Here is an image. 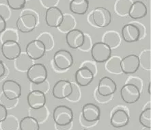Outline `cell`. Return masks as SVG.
<instances>
[{"label": "cell", "instance_id": "cell-5", "mask_svg": "<svg viewBox=\"0 0 151 130\" xmlns=\"http://www.w3.org/2000/svg\"><path fill=\"white\" fill-rule=\"evenodd\" d=\"M92 18L94 24L101 28L108 26L111 22V14L108 9L104 7H98L93 10Z\"/></svg>", "mask_w": 151, "mask_h": 130}, {"label": "cell", "instance_id": "cell-27", "mask_svg": "<svg viewBox=\"0 0 151 130\" xmlns=\"http://www.w3.org/2000/svg\"><path fill=\"white\" fill-rule=\"evenodd\" d=\"M132 3L131 0H118L115 4L116 12L120 16L127 15Z\"/></svg>", "mask_w": 151, "mask_h": 130}, {"label": "cell", "instance_id": "cell-18", "mask_svg": "<svg viewBox=\"0 0 151 130\" xmlns=\"http://www.w3.org/2000/svg\"><path fill=\"white\" fill-rule=\"evenodd\" d=\"M82 117L86 122H96L101 117L100 108L94 103H88L85 104L82 108Z\"/></svg>", "mask_w": 151, "mask_h": 130}, {"label": "cell", "instance_id": "cell-3", "mask_svg": "<svg viewBox=\"0 0 151 130\" xmlns=\"http://www.w3.org/2000/svg\"><path fill=\"white\" fill-rule=\"evenodd\" d=\"M91 55L94 61L103 63L108 60L111 56V49L103 42H97L92 45Z\"/></svg>", "mask_w": 151, "mask_h": 130}, {"label": "cell", "instance_id": "cell-25", "mask_svg": "<svg viewBox=\"0 0 151 130\" xmlns=\"http://www.w3.org/2000/svg\"><path fill=\"white\" fill-rule=\"evenodd\" d=\"M19 128L20 130H40V123L33 117L27 116L21 119Z\"/></svg>", "mask_w": 151, "mask_h": 130}, {"label": "cell", "instance_id": "cell-38", "mask_svg": "<svg viewBox=\"0 0 151 130\" xmlns=\"http://www.w3.org/2000/svg\"><path fill=\"white\" fill-rule=\"evenodd\" d=\"M10 15V11L7 6L4 4H0V16H1L5 19H8Z\"/></svg>", "mask_w": 151, "mask_h": 130}, {"label": "cell", "instance_id": "cell-9", "mask_svg": "<svg viewBox=\"0 0 151 130\" xmlns=\"http://www.w3.org/2000/svg\"><path fill=\"white\" fill-rule=\"evenodd\" d=\"M46 51L45 45L38 39L30 41L25 49L27 55L33 60H37L42 58Z\"/></svg>", "mask_w": 151, "mask_h": 130}, {"label": "cell", "instance_id": "cell-15", "mask_svg": "<svg viewBox=\"0 0 151 130\" xmlns=\"http://www.w3.org/2000/svg\"><path fill=\"white\" fill-rule=\"evenodd\" d=\"M98 92L102 97H109L115 93L117 90V85L111 77L105 76L99 80Z\"/></svg>", "mask_w": 151, "mask_h": 130}, {"label": "cell", "instance_id": "cell-36", "mask_svg": "<svg viewBox=\"0 0 151 130\" xmlns=\"http://www.w3.org/2000/svg\"><path fill=\"white\" fill-rule=\"evenodd\" d=\"M92 44L91 38H90V36H88V35L85 34V38H84L83 44L79 49H81L82 51H88L90 49L92 48Z\"/></svg>", "mask_w": 151, "mask_h": 130}, {"label": "cell", "instance_id": "cell-44", "mask_svg": "<svg viewBox=\"0 0 151 130\" xmlns=\"http://www.w3.org/2000/svg\"><path fill=\"white\" fill-rule=\"evenodd\" d=\"M83 130H88V129H83Z\"/></svg>", "mask_w": 151, "mask_h": 130}, {"label": "cell", "instance_id": "cell-19", "mask_svg": "<svg viewBox=\"0 0 151 130\" xmlns=\"http://www.w3.org/2000/svg\"><path fill=\"white\" fill-rule=\"evenodd\" d=\"M76 83L82 87L90 85L94 78V73L86 66H81L75 73Z\"/></svg>", "mask_w": 151, "mask_h": 130}, {"label": "cell", "instance_id": "cell-34", "mask_svg": "<svg viewBox=\"0 0 151 130\" xmlns=\"http://www.w3.org/2000/svg\"><path fill=\"white\" fill-rule=\"evenodd\" d=\"M8 7L14 10L23 9L26 4V0H6Z\"/></svg>", "mask_w": 151, "mask_h": 130}, {"label": "cell", "instance_id": "cell-23", "mask_svg": "<svg viewBox=\"0 0 151 130\" xmlns=\"http://www.w3.org/2000/svg\"><path fill=\"white\" fill-rule=\"evenodd\" d=\"M15 67L17 70L21 72L27 71L30 67L34 64V60L31 59L26 53H21L20 56L15 60Z\"/></svg>", "mask_w": 151, "mask_h": 130}, {"label": "cell", "instance_id": "cell-21", "mask_svg": "<svg viewBox=\"0 0 151 130\" xmlns=\"http://www.w3.org/2000/svg\"><path fill=\"white\" fill-rule=\"evenodd\" d=\"M147 7L146 4L141 1H135L131 4L129 11V16L133 19H140L147 14Z\"/></svg>", "mask_w": 151, "mask_h": 130}, {"label": "cell", "instance_id": "cell-41", "mask_svg": "<svg viewBox=\"0 0 151 130\" xmlns=\"http://www.w3.org/2000/svg\"><path fill=\"white\" fill-rule=\"evenodd\" d=\"M6 29V19L0 16V34H1Z\"/></svg>", "mask_w": 151, "mask_h": 130}, {"label": "cell", "instance_id": "cell-4", "mask_svg": "<svg viewBox=\"0 0 151 130\" xmlns=\"http://www.w3.org/2000/svg\"><path fill=\"white\" fill-rule=\"evenodd\" d=\"M37 18L33 13H25L17 19L16 25L19 31L22 33H29L35 29Z\"/></svg>", "mask_w": 151, "mask_h": 130}, {"label": "cell", "instance_id": "cell-33", "mask_svg": "<svg viewBox=\"0 0 151 130\" xmlns=\"http://www.w3.org/2000/svg\"><path fill=\"white\" fill-rule=\"evenodd\" d=\"M38 40L41 41V42L45 45L46 50L52 49L53 45H54V42L52 36L50 35L49 33H42L38 37Z\"/></svg>", "mask_w": 151, "mask_h": 130}, {"label": "cell", "instance_id": "cell-22", "mask_svg": "<svg viewBox=\"0 0 151 130\" xmlns=\"http://www.w3.org/2000/svg\"><path fill=\"white\" fill-rule=\"evenodd\" d=\"M69 8L73 14H85L89 8V1L88 0H71Z\"/></svg>", "mask_w": 151, "mask_h": 130}, {"label": "cell", "instance_id": "cell-20", "mask_svg": "<svg viewBox=\"0 0 151 130\" xmlns=\"http://www.w3.org/2000/svg\"><path fill=\"white\" fill-rule=\"evenodd\" d=\"M129 122V116L123 109H118L112 114L110 124L115 128H121L127 126Z\"/></svg>", "mask_w": 151, "mask_h": 130}, {"label": "cell", "instance_id": "cell-30", "mask_svg": "<svg viewBox=\"0 0 151 130\" xmlns=\"http://www.w3.org/2000/svg\"><path fill=\"white\" fill-rule=\"evenodd\" d=\"M139 123L147 129L151 127V108H147L141 112L139 116Z\"/></svg>", "mask_w": 151, "mask_h": 130}, {"label": "cell", "instance_id": "cell-13", "mask_svg": "<svg viewBox=\"0 0 151 130\" xmlns=\"http://www.w3.org/2000/svg\"><path fill=\"white\" fill-rule=\"evenodd\" d=\"M64 14L56 6L49 8L45 13V22L50 27H58L63 21Z\"/></svg>", "mask_w": 151, "mask_h": 130}, {"label": "cell", "instance_id": "cell-2", "mask_svg": "<svg viewBox=\"0 0 151 130\" xmlns=\"http://www.w3.org/2000/svg\"><path fill=\"white\" fill-rule=\"evenodd\" d=\"M48 77L46 66L41 63L34 64L27 71V77L32 84H40L45 82Z\"/></svg>", "mask_w": 151, "mask_h": 130}, {"label": "cell", "instance_id": "cell-31", "mask_svg": "<svg viewBox=\"0 0 151 130\" xmlns=\"http://www.w3.org/2000/svg\"><path fill=\"white\" fill-rule=\"evenodd\" d=\"M0 40L1 43H4L6 41H17L19 40V35L17 32L12 29H6L1 34Z\"/></svg>", "mask_w": 151, "mask_h": 130}, {"label": "cell", "instance_id": "cell-39", "mask_svg": "<svg viewBox=\"0 0 151 130\" xmlns=\"http://www.w3.org/2000/svg\"><path fill=\"white\" fill-rule=\"evenodd\" d=\"M82 66L87 67V68L89 69L90 70L94 73V75H95L96 73V65L94 64L93 63H92V62H90V61H87V62H84V63L83 64Z\"/></svg>", "mask_w": 151, "mask_h": 130}, {"label": "cell", "instance_id": "cell-7", "mask_svg": "<svg viewBox=\"0 0 151 130\" xmlns=\"http://www.w3.org/2000/svg\"><path fill=\"white\" fill-rule=\"evenodd\" d=\"M3 94L8 100L13 101L21 95V86L18 82L12 79L6 80L1 86Z\"/></svg>", "mask_w": 151, "mask_h": 130}, {"label": "cell", "instance_id": "cell-8", "mask_svg": "<svg viewBox=\"0 0 151 130\" xmlns=\"http://www.w3.org/2000/svg\"><path fill=\"white\" fill-rule=\"evenodd\" d=\"M73 84L68 80H59L55 84L52 90V94L55 98L63 99L68 98L72 95Z\"/></svg>", "mask_w": 151, "mask_h": 130}, {"label": "cell", "instance_id": "cell-11", "mask_svg": "<svg viewBox=\"0 0 151 130\" xmlns=\"http://www.w3.org/2000/svg\"><path fill=\"white\" fill-rule=\"evenodd\" d=\"M139 56L135 54H130L125 56L120 61L122 73L124 74H133L139 68Z\"/></svg>", "mask_w": 151, "mask_h": 130}, {"label": "cell", "instance_id": "cell-35", "mask_svg": "<svg viewBox=\"0 0 151 130\" xmlns=\"http://www.w3.org/2000/svg\"><path fill=\"white\" fill-rule=\"evenodd\" d=\"M130 78L127 82V84H131L135 85V86L139 88V90L141 92L142 88V81L139 79V77H129Z\"/></svg>", "mask_w": 151, "mask_h": 130}, {"label": "cell", "instance_id": "cell-24", "mask_svg": "<svg viewBox=\"0 0 151 130\" xmlns=\"http://www.w3.org/2000/svg\"><path fill=\"white\" fill-rule=\"evenodd\" d=\"M120 36L118 32L115 31H108L105 33L103 37V43L110 47V48H114L118 47L120 43Z\"/></svg>", "mask_w": 151, "mask_h": 130}, {"label": "cell", "instance_id": "cell-26", "mask_svg": "<svg viewBox=\"0 0 151 130\" xmlns=\"http://www.w3.org/2000/svg\"><path fill=\"white\" fill-rule=\"evenodd\" d=\"M120 59L118 56H111V58L107 60L105 64V69L109 73L114 74H120L122 73L121 67H120Z\"/></svg>", "mask_w": 151, "mask_h": 130}, {"label": "cell", "instance_id": "cell-43", "mask_svg": "<svg viewBox=\"0 0 151 130\" xmlns=\"http://www.w3.org/2000/svg\"><path fill=\"white\" fill-rule=\"evenodd\" d=\"M151 84H150V82H149V85H148V92L149 93V95H151Z\"/></svg>", "mask_w": 151, "mask_h": 130}, {"label": "cell", "instance_id": "cell-1", "mask_svg": "<svg viewBox=\"0 0 151 130\" xmlns=\"http://www.w3.org/2000/svg\"><path fill=\"white\" fill-rule=\"evenodd\" d=\"M73 112L70 108L64 105H58L53 112V118L58 126H66L73 120Z\"/></svg>", "mask_w": 151, "mask_h": 130}, {"label": "cell", "instance_id": "cell-28", "mask_svg": "<svg viewBox=\"0 0 151 130\" xmlns=\"http://www.w3.org/2000/svg\"><path fill=\"white\" fill-rule=\"evenodd\" d=\"M75 25H76V22H75V19L70 14H66L64 15L63 21H62L61 25L58 28L61 32L67 33L70 30L74 29Z\"/></svg>", "mask_w": 151, "mask_h": 130}, {"label": "cell", "instance_id": "cell-17", "mask_svg": "<svg viewBox=\"0 0 151 130\" xmlns=\"http://www.w3.org/2000/svg\"><path fill=\"white\" fill-rule=\"evenodd\" d=\"M85 34L80 30L73 29L66 33V42L70 48L79 49L82 46Z\"/></svg>", "mask_w": 151, "mask_h": 130}, {"label": "cell", "instance_id": "cell-42", "mask_svg": "<svg viewBox=\"0 0 151 130\" xmlns=\"http://www.w3.org/2000/svg\"><path fill=\"white\" fill-rule=\"evenodd\" d=\"M6 73V67L3 62L0 60V78L2 77Z\"/></svg>", "mask_w": 151, "mask_h": 130}, {"label": "cell", "instance_id": "cell-12", "mask_svg": "<svg viewBox=\"0 0 151 130\" xmlns=\"http://www.w3.org/2000/svg\"><path fill=\"white\" fill-rule=\"evenodd\" d=\"M1 53L8 60H15L21 53V47L17 41H6L1 45Z\"/></svg>", "mask_w": 151, "mask_h": 130}, {"label": "cell", "instance_id": "cell-16", "mask_svg": "<svg viewBox=\"0 0 151 130\" xmlns=\"http://www.w3.org/2000/svg\"><path fill=\"white\" fill-rule=\"evenodd\" d=\"M121 36L127 43L137 42L141 38L139 28L135 23H128L122 28Z\"/></svg>", "mask_w": 151, "mask_h": 130}, {"label": "cell", "instance_id": "cell-32", "mask_svg": "<svg viewBox=\"0 0 151 130\" xmlns=\"http://www.w3.org/2000/svg\"><path fill=\"white\" fill-rule=\"evenodd\" d=\"M139 64L147 70H150V50L143 51L139 57Z\"/></svg>", "mask_w": 151, "mask_h": 130}, {"label": "cell", "instance_id": "cell-40", "mask_svg": "<svg viewBox=\"0 0 151 130\" xmlns=\"http://www.w3.org/2000/svg\"><path fill=\"white\" fill-rule=\"evenodd\" d=\"M42 3L46 7L51 8L54 7L55 5L58 3V0H42Z\"/></svg>", "mask_w": 151, "mask_h": 130}, {"label": "cell", "instance_id": "cell-14", "mask_svg": "<svg viewBox=\"0 0 151 130\" xmlns=\"http://www.w3.org/2000/svg\"><path fill=\"white\" fill-rule=\"evenodd\" d=\"M27 101L28 105L32 110H39L44 108L47 101L45 93L36 90H32L27 94Z\"/></svg>", "mask_w": 151, "mask_h": 130}, {"label": "cell", "instance_id": "cell-37", "mask_svg": "<svg viewBox=\"0 0 151 130\" xmlns=\"http://www.w3.org/2000/svg\"><path fill=\"white\" fill-rule=\"evenodd\" d=\"M8 116L7 108L3 104L0 103V123L4 121Z\"/></svg>", "mask_w": 151, "mask_h": 130}, {"label": "cell", "instance_id": "cell-10", "mask_svg": "<svg viewBox=\"0 0 151 130\" xmlns=\"http://www.w3.org/2000/svg\"><path fill=\"white\" fill-rule=\"evenodd\" d=\"M120 96L125 103L132 104L139 99L140 90L133 84H126L120 90Z\"/></svg>", "mask_w": 151, "mask_h": 130}, {"label": "cell", "instance_id": "cell-6", "mask_svg": "<svg viewBox=\"0 0 151 130\" xmlns=\"http://www.w3.org/2000/svg\"><path fill=\"white\" fill-rule=\"evenodd\" d=\"M53 62L57 68L60 70H66L73 64L74 58L70 51L66 49H60L54 53Z\"/></svg>", "mask_w": 151, "mask_h": 130}, {"label": "cell", "instance_id": "cell-29", "mask_svg": "<svg viewBox=\"0 0 151 130\" xmlns=\"http://www.w3.org/2000/svg\"><path fill=\"white\" fill-rule=\"evenodd\" d=\"M19 127L18 121L12 115H8L5 120L0 123V127L1 130H17Z\"/></svg>", "mask_w": 151, "mask_h": 130}]
</instances>
